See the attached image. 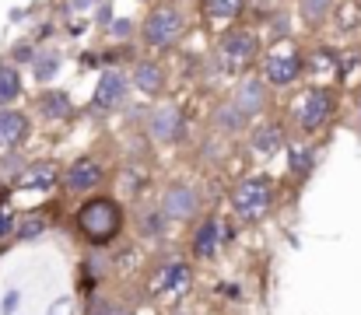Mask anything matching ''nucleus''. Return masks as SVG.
I'll return each instance as SVG.
<instances>
[{
	"mask_svg": "<svg viewBox=\"0 0 361 315\" xmlns=\"http://www.w3.org/2000/svg\"><path fill=\"white\" fill-rule=\"evenodd\" d=\"M106 32L116 35V39H130V35H133V21H130V18H113Z\"/></svg>",
	"mask_w": 361,
	"mask_h": 315,
	"instance_id": "nucleus-27",
	"label": "nucleus"
},
{
	"mask_svg": "<svg viewBox=\"0 0 361 315\" xmlns=\"http://www.w3.org/2000/svg\"><path fill=\"white\" fill-rule=\"evenodd\" d=\"M197 210H200V197L190 186H172L161 197V214L172 221H190V217H197Z\"/></svg>",
	"mask_w": 361,
	"mask_h": 315,
	"instance_id": "nucleus-10",
	"label": "nucleus"
},
{
	"mask_svg": "<svg viewBox=\"0 0 361 315\" xmlns=\"http://www.w3.org/2000/svg\"><path fill=\"white\" fill-rule=\"evenodd\" d=\"M302 67H305L302 53H298L291 42H281V46H274V49L267 53V60H263V78H267V85H274V88H288V85L298 81Z\"/></svg>",
	"mask_w": 361,
	"mask_h": 315,
	"instance_id": "nucleus-5",
	"label": "nucleus"
},
{
	"mask_svg": "<svg viewBox=\"0 0 361 315\" xmlns=\"http://www.w3.org/2000/svg\"><path fill=\"white\" fill-rule=\"evenodd\" d=\"M298 11L305 25H323L334 11V0H298Z\"/></svg>",
	"mask_w": 361,
	"mask_h": 315,
	"instance_id": "nucleus-20",
	"label": "nucleus"
},
{
	"mask_svg": "<svg viewBox=\"0 0 361 315\" xmlns=\"http://www.w3.org/2000/svg\"><path fill=\"white\" fill-rule=\"evenodd\" d=\"M95 0H71V11H88Z\"/></svg>",
	"mask_w": 361,
	"mask_h": 315,
	"instance_id": "nucleus-36",
	"label": "nucleus"
},
{
	"mask_svg": "<svg viewBox=\"0 0 361 315\" xmlns=\"http://www.w3.org/2000/svg\"><path fill=\"white\" fill-rule=\"evenodd\" d=\"M46 315H74V302H71V298H56Z\"/></svg>",
	"mask_w": 361,
	"mask_h": 315,
	"instance_id": "nucleus-29",
	"label": "nucleus"
},
{
	"mask_svg": "<svg viewBox=\"0 0 361 315\" xmlns=\"http://www.w3.org/2000/svg\"><path fill=\"white\" fill-rule=\"evenodd\" d=\"M242 7L245 0H200V11L207 21H232L242 14Z\"/></svg>",
	"mask_w": 361,
	"mask_h": 315,
	"instance_id": "nucleus-17",
	"label": "nucleus"
},
{
	"mask_svg": "<svg viewBox=\"0 0 361 315\" xmlns=\"http://www.w3.org/2000/svg\"><path fill=\"white\" fill-rule=\"evenodd\" d=\"M133 85H137L144 95H158V92L165 88V70H161V63H154V60H137V63H133Z\"/></svg>",
	"mask_w": 361,
	"mask_h": 315,
	"instance_id": "nucleus-16",
	"label": "nucleus"
},
{
	"mask_svg": "<svg viewBox=\"0 0 361 315\" xmlns=\"http://www.w3.org/2000/svg\"><path fill=\"white\" fill-rule=\"evenodd\" d=\"M274 204V190H270V179L263 175H252V179H242L239 186L232 190V207L242 221H259L267 217V210Z\"/></svg>",
	"mask_w": 361,
	"mask_h": 315,
	"instance_id": "nucleus-4",
	"label": "nucleus"
},
{
	"mask_svg": "<svg viewBox=\"0 0 361 315\" xmlns=\"http://www.w3.org/2000/svg\"><path fill=\"white\" fill-rule=\"evenodd\" d=\"M214 56L221 60V70H245L256 56H259V39L252 28H228L218 46H214Z\"/></svg>",
	"mask_w": 361,
	"mask_h": 315,
	"instance_id": "nucleus-3",
	"label": "nucleus"
},
{
	"mask_svg": "<svg viewBox=\"0 0 361 315\" xmlns=\"http://www.w3.org/2000/svg\"><path fill=\"white\" fill-rule=\"evenodd\" d=\"M56 70H60V49H35V56H32L35 81H49V78H56Z\"/></svg>",
	"mask_w": 361,
	"mask_h": 315,
	"instance_id": "nucleus-18",
	"label": "nucleus"
},
{
	"mask_svg": "<svg viewBox=\"0 0 361 315\" xmlns=\"http://www.w3.org/2000/svg\"><path fill=\"white\" fill-rule=\"evenodd\" d=\"M144 228H147V231H154V235H158V231H161V228H165V217H161V214H147V221H144Z\"/></svg>",
	"mask_w": 361,
	"mask_h": 315,
	"instance_id": "nucleus-33",
	"label": "nucleus"
},
{
	"mask_svg": "<svg viewBox=\"0 0 361 315\" xmlns=\"http://www.w3.org/2000/svg\"><path fill=\"white\" fill-rule=\"evenodd\" d=\"M102 179H106V172H102L99 161L78 158V161H71V168L63 172V190H71V193H92V190H99Z\"/></svg>",
	"mask_w": 361,
	"mask_h": 315,
	"instance_id": "nucleus-9",
	"label": "nucleus"
},
{
	"mask_svg": "<svg viewBox=\"0 0 361 315\" xmlns=\"http://www.w3.org/2000/svg\"><path fill=\"white\" fill-rule=\"evenodd\" d=\"M252 147L259 154H277L281 151V130L277 126H259L252 130Z\"/></svg>",
	"mask_w": 361,
	"mask_h": 315,
	"instance_id": "nucleus-22",
	"label": "nucleus"
},
{
	"mask_svg": "<svg viewBox=\"0 0 361 315\" xmlns=\"http://www.w3.org/2000/svg\"><path fill=\"white\" fill-rule=\"evenodd\" d=\"M32 56H35V49H32L28 42H18V46H14V60H18V63H32Z\"/></svg>",
	"mask_w": 361,
	"mask_h": 315,
	"instance_id": "nucleus-31",
	"label": "nucleus"
},
{
	"mask_svg": "<svg viewBox=\"0 0 361 315\" xmlns=\"http://www.w3.org/2000/svg\"><path fill=\"white\" fill-rule=\"evenodd\" d=\"M18 95H21V74L4 63L0 67V105H11Z\"/></svg>",
	"mask_w": 361,
	"mask_h": 315,
	"instance_id": "nucleus-21",
	"label": "nucleus"
},
{
	"mask_svg": "<svg viewBox=\"0 0 361 315\" xmlns=\"http://www.w3.org/2000/svg\"><path fill=\"white\" fill-rule=\"evenodd\" d=\"M214 123H218L221 130H242V126H245V116H242L239 109L228 102V105H221V109L214 112Z\"/></svg>",
	"mask_w": 361,
	"mask_h": 315,
	"instance_id": "nucleus-23",
	"label": "nucleus"
},
{
	"mask_svg": "<svg viewBox=\"0 0 361 315\" xmlns=\"http://www.w3.org/2000/svg\"><path fill=\"white\" fill-rule=\"evenodd\" d=\"M102 315H130V309L126 305H120V302H106V312Z\"/></svg>",
	"mask_w": 361,
	"mask_h": 315,
	"instance_id": "nucleus-35",
	"label": "nucleus"
},
{
	"mask_svg": "<svg viewBox=\"0 0 361 315\" xmlns=\"http://www.w3.org/2000/svg\"><path fill=\"white\" fill-rule=\"evenodd\" d=\"M232 105L239 109L245 119L256 116V112H263V109H267V85L256 81V78L239 81V85H235V99H232Z\"/></svg>",
	"mask_w": 361,
	"mask_h": 315,
	"instance_id": "nucleus-11",
	"label": "nucleus"
},
{
	"mask_svg": "<svg viewBox=\"0 0 361 315\" xmlns=\"http://www.w3.org/2000/svg\"><path fill=\"white\" fill-rule=\"evenodd\" d=\"M39 109H42V116H49V119H63V116H71V95H67V92H46V95L39 99Z\"/></svg>",
	"mask_w": 361,
	"mask_h": 315,
	"instance_id": "nucleus-19",
	"label": "nucleus"
},
{
	"mask_svg": "<svg viewBox=\"0 0 361 315\" xmlns=\"http://www.w3.org/2000/svg\"><path fill=\"white\" fill-rule=\"evenodd\" d=\"M183 126H186V119H183V112H179L176 105H154L151 116H147V133H151L154 140H161V144L179 140Z\"/></svg>",
	"mask_w": 361,
	"mask_h": 315,
	"instance_id": "nucleus-8",
	"label": "nucleus"
},
{
	"mask_svg": "<svg viewBox=\"0 0 361 315\" xmlns=\"http://www.w3.org/2000/svg\"><path fill=\"white\" fill-rule=\"evenodd\" d=\"M312 70H316L319 78H326V70L334 74V70H337V53H330L326 46H319V49L312 53Z\"/></svg>",
	"mask_w": 361,
	"mask_h": 315,
	"instance_id": "nucleus-25",
	"label": "nucleus"
},
{
	"mask_svg": "<svg viewBox=\"0 0 361 315\" xmlns=\"http://www.w3.org/2000/svg\"><path fill=\"white\" fill-rule=\"evenodd\" d=\"M25 137H28V116L4 109L0 112V147H18Z\"/></svg>",
	"mask_w": 361,
	"mask_h": 315,
	"instance_id": "nucleus-15",
	"label": "nucleus"
},
{
	"mask_svg": "<svg viewBox=\"0 0 361 315\" xmlns=\"http://www.w3.org/2000/svg\"><path fill=\"white\" fill-rule=\"evenodd\" d=\"M18 302H21V295H18V291H7V295H4V305H0V312H4V315H14Z\"/></svg>",
	"mask_w": 361,
	"mask_h": 315,
	"instance_id": "nucleus-32",
	"label": "nucleus"
},
{
	"mask_svg": "<svg viewBox=\"0 0 361 315\" xmlns=\"http://www.w3.org/2000/svg\"><path fill=\"white\" fill-rule=\"evenodd\" d=\"M334 112V95L326 88H305L302 95H295L291 102V116L302 130H316L326 123V116Z\"/></svg>",
	"mask_w": 361,
	"mask_h": 315,
	"instance_id": "nucleus-6",
	"label": "nucleus"
},
{
	"mask_svg": "<svg viewBox=\"0 0 361 315\" xmlns=\"http://www.w3.org/2000/svg\"><path fill=\"white\" fill-rule=\"evenodd\" d=\"M78 228L95 242V245H106L120 235L123 228V210L116 200H106V197H95L88 204H81L78 210Z\"/></svg>",
	"mask_w": 361,
	"mask_h": 315,
	"instance_id": "nucleus-1",
	"label": "nucleus"
},
{
	"mask_svg": "<svg viewBox=\"0 0 361 315\" xmlns=\"http://www.w3.org/2000/svg\"><path fill=\"white\" fill-rule=\"evenodd\" d=\"M42 231H46V217H42V214H28V217L18 224V238H21V242H28V238H39Z\"/></svg>",
	"mask_w": 361,
	"mask_h": 315,
	"instance_id": "nucleus-24",
	"label": "nucleus"
},
{
	"mask_svg": "<svg viewBox=\"0 0 361 315\" xmlns=\"http://www.w3.org/2000/svg\"><path fill=\"white\" fill-rule=\"evenodd\" d=\"M95 21H99L102 28H109V21H113V7H109V0L99 7V18H95Z\"/></svg>",
	"mask_w": 361,
	"mask_h": 315,
	"instance_id": "nucleus-34",
	"label": "nucleus"
},
{
	"mask_svg": "<svg viewBox=\"0 0 361 315\" xmlns=\"http://www.w3.org/2000/svg\"><path fill=\"white\" fill-rule=\"evenodd\" d=\"M56 165L53 161H35L28 168H21L18 175V190H28V193H49L56 186Z\"/></svg>",
	"mask_w": 361,
	"mask_h": 315,
	"instance_id": "nucleus-12",
	"label": "nucleus"
},
{
	"mask_svg": "<svg viewBox=\"0 0 361 315\" xmlns=\"http://www.w3.org/2000/svg\"><path fill=\"white\" fill-rule=\"evenodd\" d=\"M123 95H126V78L120 70H102L99 88H95V105L99 109H113V105L123 102Z\"/></svg>",
	"mask_w": 361,
	"mask_h": 315,
	"instance_id": "nucleus-14",
	"label": "nucleus"
},
{
	"mask_svg": "<svg viewBox=\"0 0 361 315\" xmlns=\"http://www.w3.org/2000/svg\"><path fill=\"white\" fill-rule=\"evenodd\" d=\"M221 238H225V224H221V217H207V221H200L197 231H193V252H197L200 259H211V256L218 252Z\"/></svg>",
	"mask_w": 361,
	"mask_h": 315,
	"instance_id": "nucleus-13",
	"label": "nucleus"
},
{
	"mask_svg": "<svg viewBox=\"0 0 361 315\" xmlns=\"http://www.w3.org/2000/svg\"><path fill=\"white\" fill-rule=\"evenodd\" d=\"M270 28H274V39H288V32H291V25H288V14H277V18H270Z\"/></svg>",
	"mask_w": 361,
	"mask_h": 315,
	"instance_id": "nucleus-28",
	"label": "nucleus"
},
{
	"mask_svg": "<svg viewBox=\"0 0 361 315\" xmlns=\"http://www.w3.org/2000/svg\"><path fill=\"white\" fill-rule=\"evenodd\" d=\"M288 158H291V172H309L312 168V151H302V147H291L288 151Z\"/></svg>",
	"mask_w": 361,
	"mask_h": 315,
	"instance_id": "nucleus-26",
	"label": "nucleus"
},
{
	"mask_svg": "<svg viewBox=\"0 0 361 315\" xmlns=\"http://www.w3.org/2000/svg\"><path fill=\"white\" fill-rule=\"evenodd\" d=\"M190 284H193V273H190V266L179 263V259L161 263L158 273L151 277V291H154L158 298H176V295H183Z\"/></svg>",
	"mask_w": 361,
	"mask_h": 315,
	"instance_id": "nucleus-7",
	"label": "nucleus"
},
{
	"mask_svg": "<svg viewBox=\"0 0 361 315\" xmlns=\"http://www.w3.org/2000/svg\"><path fill=\"white\" fill-rule=\"evenodd\" d=\"M183 32H186V18H183V11L172 7V4L151 7V14L144 18V28H140L147 49H172V46L183 39Z\"/></svg>",
	"mask_w": 361,
	"mask_h": 315,
	"instance_id": "nucleus-2",
	"label": "nucleus"
},
{
	"mask_svg": "<svg viewBox=\"0 0 361 315\" xmlns=\"http://www.w3.org/2000/svg\"><path fill=\"white\" fill-rule=\"evenodd\" d=\"M11 231H14V214L7 207H0V238H7Z\"/></svg>",
	"mask_w": 361,
	"mask_h": 315,
	"instance_id": "nucleus-30",
	"label": "nucleus"
}]
</instances>
